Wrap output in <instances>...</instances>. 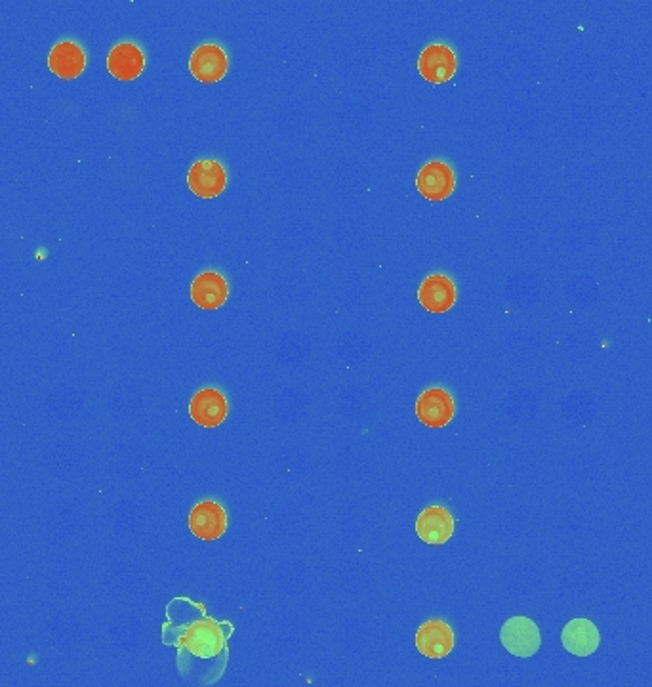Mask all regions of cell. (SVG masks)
Wrapping results in <instances>:
<instances>
[{
    "mask_svg": "<svg viewBox=\"0 0 652 687\" xmlns=\"http://www.w3.org/2000/svg\"><path fill=\"white\" fill-rule=\"evenodd\" d=\"M561 642L572 655L590 657L599 647L601 634L590 619H572L571 623L563 628Z\"/></svg>",
    "mask_w": 652,
    "mask_h": 687,
    "instance_id": "cell-15",
    "label": "cell"
},
{
    "mask_svg": "<svg viewBox=\"0 0 652 687\" xmlns=\"http://www.w3.org/2000/svg\"><path fill=\"white\" fill-rule=\"evenodd\" d=\"M229 405L224 394L216 388H203L189 401V417L203 428H216L224 422Z\"/></svg>",
    "mask_w": 652,
    "mask_h": 687,
    "instance_id": "cell-9",
    "label": "cell"
},
{
    "mask_svg": "<svg viewBox=\"0 0 652 687\" xmlns=\"http://www.w3.org/2000/svg\"><path fill=\"white\" fill-rule=\"evenodd\" d=\"M189 531L204 542L218 541L227 531V512L216 500H203L189 512Z\"/></svg>",
    "mask_w": 652,
    "mask_h": 687,
    "instance_id": "cell-2",
    "label": "cell"
},
{
    "mask_svg": "<svg viewBox=\"0 0 652 687\" xmlns=\"http://www.w3.org/2000/svg\"><path fill=\"white\" fill-rule=\"evenodd\" d=\"M416 649L428 659H443L454 649V630L441 619H429L416 630Z\"/></svg>",
    "mask_w": 652,
    "mask_h": 687,
    "instance_id": "cell-10",
    "label": "cell"
},
{
    "mask_svg": "<svg viewBox=\"0 0 652 687\" xmlns=\"http://www.w3.org/2000/svg\"><path fill=\"white\" fill-rule=\"evenodd\" d=\"M456 296L458 292H456L454 281L443 273L429 275L418 289V302L429 313L449 312L450 308L456 304Z\"/></svg>",
    "mask_w": 652,
    "mask_h": 687,
    "instance_id": "cell-11",
    "label": "cell"
},
{
    "mask_svg": "<svg viewBox=\"0 0 652 687\" xmlns=\"http://www.w3.org/2000/svg\"><path fill=\"white\" fill-rule=\"evenodd\" d=\"M48 67L63 81H73L81 75L84 67H86L84 50L77 42H58L48 56Z\"/></svg>",
    "mask_w": 652,
    "mask_h": 687,
    "instance_id": "cell-16",
    "label": "cell"
},
{
    "mask_svg": "<svg viewBox=\"0 0 652 687\" xmlns=\"http://www.w3.org/2000/svg\"><path fill=\"white\" fill-rule=\"evenodd\" d=\"M229 296V285L218 271H203L191 283V300L201 310L222 308Z\"/></svg>",
    "mask_w": 652,
    "mask_h": 687,
    "instance_id": "cell-12",
    "label": "cell"
},
{
    "mask_svg": "<svg viewBox=\"0 0 652 687\" xmlns=\"http://www.w3.org/2000/svg\"><path fill=\"white\" fill-rule=\"evenodd\" d=\"M229 69L224 48L218 44H201L189 58L191 75L204 84L220 83Z\"/></svg>",
    "mask_w": 652,
    "mask_h": 687,
    "instance_id": "cell-5",
    "label": "cell"
},
{
    "mask_svg": "<svg viewBox=\"0 0 652 687\" xmlns=\"http://www.w3.org/2000/svg\"><path fill=\"white\" fill-rule=\"evenodd\" d=\"M231 634V623L210 617L191 598L180 596L166 604L163 644L176 649V665L187 684L212 686L224 676Z\"/></svg>",
    "mask_w": 652,
    "mask_h": 687,
    "instance_id": "cell-1",
    "label": "cell"
},
{
    "mask_svg": "<svg viewBox=\"0 0 652 687\" xmlns=\"http://www.w3.org/2000/svg\"><path fill=\"white\" fill-rule=\"evenodd\" d=\"M454 413V399L443 388H429L416 401V417L428 428H445Z\"/></svg>",
    "mask_w": 652,
    "mask_h": 687,
    "instance_id": "cell-7",
    "label": "cell"
},
{
    "mask_svg": "<svg viewBox=\"0 0 652 687\" xmlns=\"http://www.w3.org/2000/svg\"><path fill=\"white\" fill-rule=\"evenodd\" d=\"M456 69V54L447 44H429L418 58V71L431 84L449 83Z\"/></svg>",
    "mask_w": 652,
    "mask_h": 687,
    "instance_id": "cell-6",
    "label": "cell"
},
{
    "mask_svg": "<svg viewBox=\"0 0 652 687\" xmlns=\"http://www.w3.org/2000/svg\"><path fill=\"white\" fill-rule=\"evenodd\" d=\"M187 186L201 199H214L227 186V172L218 161H197L187 172Z\"/></svg>",
    "mask_w": 652,
    "mask_h": 687,
    "instance_id": "cell-8",
    "label": "cell"
},
{
    "mask_svg": "<svg viewBox=\"0 0 652 687\" xmlns=\"http://www.w3.org/2000/svg\"><path fill=\"white\" fill-rule=\"evenodd\" d=\"M416 188L431 203L445 201L456 188L454 170L443 161H429L428 165L420 168L416 176Z\"/></svg>",
    "mask_w": 652,
    "mask_h": 687,
    "instance_id": "cell-4",
    "label": "cell"
},
{
    "mask_svg": "<svg viewBox=\"0 0 652 687\" xmlns=\"http://www.w3.org/2000/svg\"><path fill=\"white\" fill-rule=\"evenodd\" d=\"M500 640L515 657H532L542 646V634L534 621L527 617H513L502 626Z\"/></svg>",
    "mask_w": 652,
    "mask_h": 687,
    "instance_id": "cell-3",
    "label": "cell"
},
{
    "mask_svg": "<svg viewBox=\"0 0 652 687\" xmlns=\"http://www.w3.org/2000/svg\"><path fill=\"white\" fill-rule=\"evenodd\" d=\"M416 533L428 544H445L454 535V518L443 506H429L416 520Z\"/></svg>",
    "mask_w": 652,
    "mask_h": 687,
    "instance_id": "cell-13",
    "label": "cell"
},
{
    "mask_svg": "<svg viewBox=\"0 0 652 687\" xmlns=\"http://www.w3.org/2000/svg\"><path fill=\"white\" fill-rule=\"evenodd\" d=\"M145 67L142 48L134 42L117 44L107 56V69L119 81H134L142 75Z\"/></svg>",
    "mask_w": 652,
    "mask_h": 687,
    "instance_id": "cell-14",
    "label": "cell"
}]
</instances>
